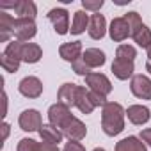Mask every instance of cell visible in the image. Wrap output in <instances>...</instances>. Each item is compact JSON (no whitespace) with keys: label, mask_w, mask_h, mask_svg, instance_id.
I'll use <instances>...</instances> for the list:
<instances>
[{"label":"cell","mask_w":151,"mask_h":151,"mask_svg":"<svg viewBox=\"0 0 151 151\" xmlns=\"http://www.w3.org/2000/svg\"><path fill=\"white\" fill-rule=\"evenodd\" d=\"M14 20L11 14H7L6 11H0V41L6 43L11 36H13V27H14Z\"/></svg>","instance_id":"cell-22"},{"label":"cell","mask_w":151,"mask_h":151,"mask_svg":"<svg viewBox=\"0 0 151 151\" xmlns=\"http://www.w3.org/2000/svg\"><path fill=\"white\" fill-rule=\"evenodd\" d=\"M82 59L84 62L93 69V68H101L105 62H107V55L105 52H101L100 48H87L84 53H82Z\"/></svg>","instance_id":"cell-18"},{"label":"cell","mask_w":151,"mask_h":151,"mask_svg":"<svg viewBox=\"0 0 151 151\" xmlns=\"http://www.w3.org/2000/svg\"><path fill=\"white\" fill-rule=\"evenodd\" d=\"M60 132H62V135H64L68 140H77V142H80V140L87 135L86 124H84L78 117H75V116H71V117L68 119V123L60 128Z\"/></svg>","instance_id":"cell-5"},{"label":"cell","mask_w":151,"mask_h":151,"mask_svg":"<svg viewBox=\"0 0 151 151\" xmlns=\"http://www.w3.org/2000/svg\"><path fill=\"white\" fill-rule=\"evenodd\" d=\"M140 140L151 147V128H144V130L140 132Z\"/></svg>","instance_id":"cell-33"},{"label":"cell","mask_w":151,"mask_h":151,"mask_svg":"<svg viewBox=\"0 0 151 151\" xmlns=\"http://www.w3.org/2000/svg\"><path fill=\"white\" fill-rule=\"evenodd\" d=\"M73 114H71V110L66 107V105H62V103H53L50 109H48V121H50V124H53V126H57L59 130L68 123V119L71 117Z\"/></svg>","instance_id":"cell-10"},{"label":"cell","mask_w":151,"mask_h":151,"mask_svg":"<svg viewBox=\"0 0 151 151\" xmlns=\"http://www.w3.org/2000/svg\"><path fill=\"white\" fill-rule=\"evenodd\" d=\"M109 34H110V39L116 41V43H121L128 37H132V30H130V25L126 23L124 18H114L110 22V27H109Z\"/></svg>","instance_id":"cell-12"},{"label":"cell","mask_w":151,"mask_h":151,"mask_svg":"<svg viewBox=\"0 0 151 151\" xmlns=\"http://www.w3.org/2000/svg\"><path fill=\"white\" fill-rule=\"evenodd\" d=\"M124 20H126V23L130 25V30H132V36L144 25L142 23V20H140V14L139 13H135V11H130V13H126L124 16H123Z\"/></svg>","instance_id":"cell-27"},{"label":"cell","mask_w":151,"mask_h":151,"mask_svg":"<svg viewBox=\"0 0 151 151\" xmlns=\"http://www.w3.org/2000/svg\"><path fill=\"white\" fill-rule=\"evenodd\" d=\"M36 34H37V27H36L34 20H22V18H16V20H14L13 36L16 37V41L27 43V41L32 39Z\"/></svg>","instance_id":"cell-7"},{"label":"cell","mask_w":151,"mask_h":151,"mask_svg":"<svg viewBox=\"0 0 151 151\" xmlns=\"http://www.w3.org/2000/svg\"><path fill=\"white\" fill-rule=\"evenodd\" d=\"M93 151H105V149H103V147H94Z\"/></svg>","instance_id":"cell-37"},{"label":"cell","mask_w":151,"mask_h":151,"mask_svg":"<svg viewBox=\"0 0 151 151\" xmlns=\"http://www.w3.org/2000/svg\"><path fill=\"white\" fill-rule=\"evenodd\" d=\"M77 107L82 114H93V110L96 109L94 105H93V101H91V96H89V89H86V87H78V96H77Z\"/></svg>","instance_id":"cell-23"},{"label":"cell","mask_w":151,"mask_h":151,"mask_svg":"<svg viewBox=\"0 0 151 151\" xmlns=\"http://www.w3.org/2000/svg\"><path fill=\"white\" fill-rule=\"evenodd\" d=\"M4 53L11 55L14 59H20V60H23L27 64H36L43 57V50H41L39 45H36V43H22V41H14V39L6 46Z\"/></svg>","instance_id":"cell-2"},{"label":"cell","mask_w":151,"mask_h":151,"mask_svg":"<svg viewBox=\"0 0 151 151\" xmlns=\"http://www.w3.org/2000/svg\"><path fill=\"white\" fill-rule=\"evenodd\" d=\"M86 86L89 91L98 93L101 96H109L112 93V82L103 73H89L86 77Z\"/></svg>","instance_id":"cell-3"},{"label":"cell","mask_w":151,"mask_h":151,"mask_svg":"<svg viewBox=\"0 0 151 151\" xmlns=\"http://www.w3.org/2000/svg\"><path fill=\"white\" fill-rule=\"evenodd\" d=\"M18 91H20L22 96L30 98V100H36V98H39L43 94V82L37 77H25V78L20 80Z\"/></svg>","instance_id":"cell-9"},{"label":"cell","mask_w":151,"mask_h":151,"mask_svg":"<svg viewBox=\"0 0 151 151\" xmlns=\"http://www.w3.org/2000/svg\"><path fill=\"white\" fill-rule=\"evenodd\" d=\"M37 151H59L57 144H50V142H39Z\"/></svg>","instance_id":"cell-32"},{"label":"cell","mask_w":151,"mask_h":151,"mask_svg":"<svg viewBox=\"0 0 151 151\" xmlns=\"http://www.w3.org/2000/svg\"><path fill=\"white\" fill-rule=\"evenodd\" d=\"M73 71L77 73V75H82V77L86 78L87 75L91 73V68H89V66H87V64L84 62V59L80 57L78 60H75V62H73Z\"/></svg>","instance_id":"cell-29"},{"label":"cell","mask_w":151,"mask_h":151,"mask_svg":"<svg viewBox=\"0 0 151 151\" xmlns=\"http://www.w3.org/2000/svg\"><path fill=\"white\" fill-rule=\"evenodd\" d=\"M132 37H133V41H135L140 48H146V50H147V48L151 46V29H149L147 25H142Z\"/></svg>","instance_id":"cell-24"},{"label":"cell","mask_w":151,"mask_h":151,"mask_svg":"<svg viewBox=\"0 0 151 151\" xmlns=\"http://www.w3.org/2000/svg\"><path fill=\"white\" fill-rule=\"evenodd\" d=\"M146 69L151 73V46L147 48V60H146Z\"/></svg>","instance_id":"cell-35"},{"label":"cell","mask_w":151,"mask_h":151,"mask_svg":"<svg viewBox=\"0 0 151 151\" xmlns=\"http://www.w3.org/2000/svg\"><path fill=\"white\" fill-rule=\"evenodd\" d=\"M7 137H9V124L4 123V124H2V140H6Z\"/></svg>","instance_id":"cell-34"},{"label":"cell","mask_w":151,"mask_h":151,"mask_svg":"<svg viewBox=\"0 0 151 151\" xmlns=\"http://www.w3.org/2000/svg\"><path fill=\"white\" fill-rule=\"evenodd\" d=\"M14 13H16V18L34 20L36 14H37V6L32 0H16L14 2Z\"/></svg>","instance_id":"cell-17"},{"label":"cell","mask_w":151,"mask_h":151,"mask_svg":"<svg viewBox=\"0 0 151 151\" xmlns=\"http://www.w3.org/2000/svg\"><path fill=\"white\" fill-rule=\"evenodd\" d=\"M124 116L126 110L121 103L109 101L101 110V130L109 137H116L124 130Z\"/></svg>","instance_id":"cell-1"},{"label":"cell","mask_w":151,"mask_h":151,"mask_svg":"<svg viewBox=\"0 0 151 151\" xmlns=\"http://www.w3.org/2000/svg\"><path fill=\"white\" fill-rule=\"evenodd\" d=\"M103 6V0H82V7L86 11H93V13H100Z\"/></svg>","instance_id":"cell-30"},{"label":"cell","mask_w":151,"mask_h":151,"mask_svg":"<svg viewBox=\"0 0 151 151\" xmlns=\"http://www.w3.org/2000/svg\"><path fill=\"white\" fill-rule=\"evenodd\" d=\"M39 137H41L43 142H50V144H57V146L64 139L62 132L57 126H53V124H43L41 130H39Z\"/></svg>","instance_id":"cell-20"},{"label":"cell","mask_w":151,"mask_h":151,"mask_svg":"<svg viewBox=\"0 0 151 151\" xmlns=\"http://www.w3.org/2000/svg\"><path fill=\"white\" fill-rule=\"evenodd\" d=\"M37 146H39V142H36L34 139H22L20 142H18V147H16V151H37Z\"/></svg>","instance_id":"cell-28"},{"label":"cell","mask_w":151,"mask_h":151,"mask_svg":"<svg viewBox=\"0 0 151 151\" xmlns=\"http://www.w3.org/2000/svg\"><path fill=\"white\" fill-rule=\"evenodd\" d=\"M48 20L52 22L53 25V30L59 34V36H66L71 29H69V13L62 7H55V9H50L48 11Z\"/></svg>","instance_id":"cell-4"},{"label":"cell","mask_w":151,"mask_h":151,"mask_svg":"<svg viewBox=\"0 0 151 151\" xmlns=\"http://www.w3.org/2000/svg\"><path fill=\"white\" fill-rule=\"evenodd\" d=\"M126 116H128V121L132 124H135V126H142V124H146L151 119V112L144 105H132V107H128Z\"/></svg>","instance_id":"cell-13"},{"label":"cell","mask_w":151,"mask_h":151,"mask_svg":"<svg viewBox=\"0 0 151 151\" xmlns=\"http://www.w3.org/2000/svg\"><path fill=\"white\" fill-rule=\"evenodd\" d=\"M78 87L77 84H73V82H66L59 87V93H57V101L66 105L68 109L75 107L77 105V96H78Z\"/></svg>","instance_id":"cell-11"},{"label":"cell","mask_w":151,"mask_h":151,"mask_svg":"<svg viewBox=\"0 0 151 151\" xmlns=\"http://www.w3.org/2000/svg\"><path fill=\"white\" fill-rule=\"evenodd\" d=\"M116 151H147V147H146V144L140 140V137L130 135V137L121 139V140L116 144Z\"/></svg>","instance_id":"cell-19"},{"label":"cell","mask_w":151,"mask_h":151,"mask_svg":"<svg viewBox=\"0 0 151 151\" xmlns=\"http://www.w3.org/2000/svg\"><path fill=\"white\" fill-rule=\"evenodd\" d=\"M18 124L23 132H39L41 126H43V119H41V114L36 109H27L20 114Z\"/></svg>","instance_id":"cell-8"},{"label":"cell","mask_w":151,"mask_h":151,"mask_svg":"<svg viewBox=\"0 0 151 151\" xmlns=\"http://www.w3.org/2000/svg\"><path fill=\"white\" fill-rule=\"evenodd\" d=\"M110 69H112V73H114V77L119 78V80H128V78H132V77H133V71H135L132 60H124V59H119V57L114 59Z\"/></svg>","instance_id":"cell-15"},{"label":"cell","mask_w":151,"mask_h":151,"mask_svg":"<svg viewBox=\"0 0 151 151\" xmlns=\"http://www.w3.org/2000/svg\"><path fill=\"white\" fill-rule=\"evenodd\" d=\"M87 32H89V36H91L93 39H101V37H105V34H107V20H105V16L100 14V13L91 14Z\"/></svg>","instance_id":"cell-16"},{"label":"cell","mask_w":151,"mask_h":151,"mask_svg":"<svg viewBox=\"0 0 151 151\" xmlns=\"http://www.w3.org/2000/svg\"><path fill=\"white\" fill-rule=\"evenodd\" d=\"M116 57H119V59H124V60H135V57H137V50L132 46V45H119L117 46V50H116Z\"/></svg>","instance_id":"cell-26"},{"label":"cell","mask_w":151,"mask_h":151,"mask_svg":"<svg viewBox=\"0 0 151 151\" xmlns=\"http://www.w3.org/2000/svg\"><path fill=\"white\" fill-rule=\"evenodd\" d=\"M20 62H22L20 59H14V57H11L7 53L0 55V66H2L4 71H7V73H16L20 69Z\"/></svg>","instance_id":"cell-25"},{"label":"cell","mask_w":151,"mask_h":151,"mask_svg":"<svg viewBox=\"0 0 151 151\" xmlns=\"http://www.w3.org/2000/svg\"><path fill=\"white\" fill-rule=\"evenodd\" d=\"M130 91L139 100H151V78L146 75H133L130 82Z\"/></svg>","instance_id":"cell-6"},{"label":"cell","mask_w":151,"mask_h":151,"mask_svg":"<svg viewBox=\"0 0 151 151\" xmlns=\"http://www.w3.org/2000/svg\"><path fill=\"white\" fill-rule=\"evenodd\" d=\"M62 151H86V147L80 142H77V140H69V142H66Z\"/></svg>","instance_id":"cell-31"},{"label":"cell","mask_w":151,"mask_h":151,"mask_svg":"<svg viewBox=\"0 0 151 151\" xmlns=\"http://www.w3.org/2000/svg\"><path fill=\"white\" fill-rule=\"evenodd\" d=\"M2 116H4V117L7 116V94H6V93H4V114H2Z\"/></svg>","instance_id":"cell-36"},{"label":"cell","mask_w":151,"mask_h":151,"mask_svg":"<svg viewBox=\"0 0 151 151\" xmlns=\"http://www.w3.org/2000/svg\"><path fill=\"white\" fill-rule=\"evenodd\" d=\"M82 43L80 41H71V43H64L59 46V55L66 60V62H75L82 57Z\"/></svg>","instance_id":"cell-14"},{"label":"cell","mask_w":151,"mask_h":151,"mask_svg":"<svg viewBox=\"0 0 151 151\" xmlns=\"http://www.w3.org/2000/svg\"><path fill=\"white\" fill-rule=\"evenodd\" d=\"M89 20L91 16L86 13V11H77L73 16V23H71V34L73 36H80L86 32V29H89Z\"/></svg>","instance_id":"cell-21"}]
</instances>
